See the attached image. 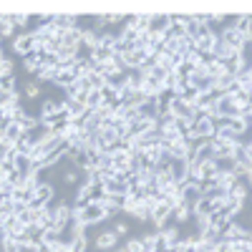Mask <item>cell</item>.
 Returning a JSON list of instances; mask_svg holds the SVG:
<instances>
[{
	"label": "cell",
	"mask_w": 252,
	"mask_h": 252,
	"mask_svg": "<svg viewBox=\"0 0 252 252\" xmlns=\"http://www.w3.org/2000/svg\"><path fill=\"white\" fill-rule=\"evenodd\" d=\"M53 199H56V189H53V184L51 182H40L38 184V189H35V197L31 199V204H28V209H46L48 204H53Z\"/></svg>",
	"instance_id": "3"
},
{
	"label": "cell",
	"mask_w": 252,
	"mask_h": 252,
	"mask_svg": "<svg viewBox=\"0 0 252 252\" xmlns=\"http://www.w3.org/2000/svg\"><path fill=\"white\" fill-rule=\"evenodd\" d=\"M71 252H86L89 250V235H76L73 240H68Z\"/></svg>",
	"instance_id": "21"
},
{
	"label": "cell",
	"mask_w": 252,
	"mask_h": 252,
	"mask_svg": "<svg viewBox=\"0 0 252 252\" xmlns=\"http://www.w3.org/2000/svg\"><path fill=\"white\" fill-rule=\"evenodd\" d=\"M126 252H144V245H141V237H131L129 242L124 245Z\"/></svg>",
	"instance_id": "24"
},
{
	"label": "cell",
	"mask_w": 252,
	"mask_h": 252,
	"mask_svg": "<svg viewBox=\"0 0 252 252\" xmlns=\"http://www.w3.org/2000/svg\"><path fill=\"white\" fill-rule=\"evenodd\" d=\"M119 116H121V121H126V124H136L139 119H141V114H139V109L136 106H129V103H124V106L119 109Z\"/></svg>",
	"instance_id": "18"
},
{
	"label": "cell",
	"mask_w": 252,
	"mask_h": 252,
	"mask_svg": "<svg viewBox=\"0 0 252 252\" xmlns=\"http://www.w3.org/2000/svg\"><path fill=\"white\" fill-rule=\"evenodd\" d=\"M217 35H220V40H222V43H227L229 48H232V51H237V53L242 51L245 40H247V38H245L242 33H237V31H235L232 26H229V23H227V26H224V28H222V31H220Z\"/></svg>",
	"instance_id": "5"
},
{
	"label": "cell",
	"mask_w": 252,
	"mask_h": 252,
	"mask_svg": "<svg viewBox=\"0 0 252 252\" xmlns=\"http://www.w3.org/2000/svg\"><path fill=\"white\" fill-rule=\"evenodd\" d=\"M169 26H172V15H166V13H157V15H152V20H149V35H161L164 38V33L169 31Z\"/></svg>",
	"instance_id": "6"
},
{
	"label": "cell",
	"mask_w": 252,
	"mask_h": 252,
	"mask_svg": "<svg viewBox=\"0 0 252 252\" xmlns=\"http://www.w3.org/2000/svg\"><path fill=\"white\" fill-rule=\"evenodd\" d=\"M20 250V242L13 240V237H3V252H18Z\"/></svg>",
	"instance_id": "25"
},
{
	"label": "cell",
	"mask_w": 252,
	"mask_h": 252,
	"mask_svg": "<svg viewBox=\"0 0 252 252\" xmlns=\"http://www.w3.org/2000/svg\"><path fill=\"white\" fill-rule=\"evenodd\" d=\"M149 20H152V15H146V13H134V15H126V28H131V31H136V33H146L149 31Z\"/></svg>",
	"instance_id": "9"
},
{
	"label": "cell",
	"mask_w": 252,
	"mask_h": 252,
	"mask_svg": "<svg viewBox=\"0 0 252 252\" xmlns=\"http://www.w3.org/2000/svg\"><path fill=\"white\" fill-rule=\"evenodd\" d=\"M217 207H220V202H212V199L202 197V199L194 204V215H199V217H212V215L217 212Z\"/></svg>",
	"instance_id": "16"
},
{
	"label": "cell",
	"mask_w": 252,
	"mask_h": 252,
	"mask_svg": "<svg viewBox=\"0 0 252 252\" xmlns=\"http://www.w3.org/2000/svg\"><path fill=\"white\" fill-rule=\"evenodd\" d=\"M119 240L121 237L109 227V229H101V232L94 237V245H96L98 252H116L119 250Z\"/></svg>",
	"instance_id": "4"
},
{
	"label": "cell",
	"mask_w": 252,
	"mask_h": 252,
	"mask_svg": "<svg viewBox=\"0 0 252 252\" xmlns=\"http://www.w3.org/2000/svg\"><path fill=\"white\" fill-rule=\"evenodd\" d=\"M3 91H18V81L13 78H3Z\"/></svg>",
	"instance_id": "27"
},
{
	"label": "cell",
	"mask_w": 252,
	"mask_h": 252,
	"mask_svg": "<svg viewBox=\"0 0 252 252\" xmlns=\"http://www.w3.org/2000/svg\"><path fill=\"white\" fill-rule=\"evenodd\" d=\"M111 229H114V232H116L119 237L129 235V224H126V222H114V224H111Z\"/></svg>",
	"instance_id": "26"
},
{
	"label": "cell",
	"mask_w": 252,
	"mask_h": 252,
	"mask_svg": "<svg viewBox=\"0 0 252 252\" xmlns=\"http://www.w3.org/2000/svg\"><path fill=\"white\" fill-rule=\"evenodd\" d=\"M169 172H172L174 182H177V184H182V182L189 177V161H187V159H174V161H172V166H169Z\"/></svg>",
	"instance_id": "15"
},
{
	"label": "cell",
	"mask_w": 252,
	"mask_h": 252,
	"mask_svg": "<svg viewBox=\"0 0 252 252\" xmlns=\"http://www.w3.org/2000/svg\"><path fill=\"white\" fill-rule=\"evenodd\" d=\"M192 220H194V207L187 204V202H179L174 207V212H172V222L182 227V224H189Z\"/></svg>",
	"instance_id": "7"
},
{
	"label": "cell",
	"mask_w": 252,
	"mask_h": 252,
	"mask_svg": "<svg viewBox=\"0 0 252 252\" xmlns=\"http://www.w3.org/2000/svg\"><path fill=\"white\" fill-rule=\"evenodd\" d=\"M86 106H89V111H98L103 106V91H91L86 96Z\"/></svg>",
	"instance_id": "20"
},
{
	"label": "cell",
	"mask_w": 252,
	"mask_h": 252,
	"mask_svg": "<svg viewBox=\"0 0 252 252\" xmlns=\"http://www.w3.org/2000/svg\"><path fill=\"white\" fill-rule=\"evenodd\" d=\"M250 23H252V15H235L232 20H229V26H232L237 33H242L245 38L250 33Z\"/></svg>",
	"instance_id": "17"
},
{
	"label": "cell",
	"mask_w": 252,
	"mask_h": 252,
	"mask_svg": "<svg viewBox=\"0 0 252 252\" xmlns=\"http://www.w3.org/2000/svg\"><path fill=\"white\" fill-rule=\"evenodd\" d=\"M114 172H116V174L134 172V169H131V152H116V154H114Z\"/></svg>",
	"instance_id": "14"
},
{
	"label": "cell",
	"mask_w": 252,
	"mask_h": 252,
	"mask_svg": "<svg viewBox=\"0 0 252 252\" xmlns=\"http://www.w3.org/2000/svg\"><path fill=\"white\" fill-rule=\"evenodd\" d=\"M20 235H26V224L18 217H3V237H13L18 240Z\"/></svg>",
	"instance_id": "8"
},
{
	"label": "cell",
	"mask_w": 252,
	"mask_h": 252,
	"mask_svg": "<svg viewBox=\"0 0 252 252\" xmlns=\"http://www.w3.org/2000/svg\"><path fill=\"white\" fill-rule=\"evenodd\" d=\"M76 217H78L83 224L96 227V224H101V222H106L111 215H109V209L103 207V204H96V202H91V204H86L83 209H76Z\"/></svg>",
	"instance_id": "1"
},
{
	"label": "cell",
	"mask_w": 252,
	"mask_h": 252,
	"mask_svg": "<svg viewBox=\"0 0 252 252\" xmlns=\"http://www.w3.org/2000/svg\"><path fill=\"white\" fill-rule=\"evenodd\" d=\"M247 184H250V189H252V174H250V179H247Z\"/></svg>",
	"instance_id": "28"
},
{
	"label": "cell",
	"mask_w": 252,
	"mask_h": 252,
	"mask_svg": "<svg viewBox=\"0 0 252 252\" xmlns=\"http://www.w3.org/2000/svg\"><path fill=\"white\" fill-rule=\"evenodd\" d=\"M61 177H63V184L66 187H81L83 184V169H78V166H73V164H68Z\"/></svg>",
	"instance_id": "11"
},
{
	"label": "cell",
	"mask_w": 252,
	"mask_h": 252,
	"mask_svg": "<svg viewBox=\"0 0 252 252\" xmlns=\"http://www.w3.org/2000/svg\"><path fill=\"white\" fill-rule=\"evenodd\" d=\"M23 96H26L28 101H38V98H40V83L33 81V78L26 81V83H23Z\"/></svg>",
	"instance_id": "19"
},
{
	"label": "cell",
	"mask_w": 252,
	"mask_h": 252,
	"mask_svg": "<svg viewBox=\"0 0 252 252\" xmlns=\"http://www.w3.org/2000/svg\"><path fill=\"white\" fill-rule=\"evenodd\" d=\"M15 76V63H13V56H3V78H13Z\"/></svg>",
	"instance_id": "23"
},
{
	"label": "cell",
	"mask_w": 252,
	"mask_h": 252,
	"mask_svg": "<svg viewBox=\"0 0 252 252\" xmlns=\"http://www.w3.org/2000/svg\"><path fill=\"white\" fill-rule=\"evenodd\" d=\"M202 199V187H197V184H182V202H187V204H197Z\"/></svg>",
	"instance_id": "13"
},
{
	"label": "cell",
	"mask_w": 252,
	"mask_h": 252,
	"mask_svg": "<svg viewBox=\"0 0 252 252\" xmlns=\"http://www.w3.org/2000/svg\"><path fill=\"white\" fill-rule=\"evenodd\" d=\"M103 18H106V26L111 28V26H121L124 28V23H126V15L124 13H103Z\"/></svg>",
	"instance_id": "22"
},
{
	"label": "cell",
	"mask_w": 252,
	"mask_h": 252,
	"mask_svg": "<svg viewBox=\"0 0 252 252\" xmlns=\"http://www.w3.org/2000/svg\"><path fill=\"white\" fill-rule=\"evenodd\" d=\"M76 81H78V76L73 73V68H61V71H58V76H56V81H53V86H58V89L66 91V89H71V86H73Z\"/></svg>",
	"instance_id": "12"
},
{
	"label": "cell",
	"mask_w": 252,
	"mask_h": 252,
	"mask_svg": "<svg viewBox=\"0 0 252 252\" xmlns=\"http://www.w3.org/2000/svg\"><path fill=\"white\" fill-rule=\"evenodd\" d=\"M10 51L20 58H28L38 51V38L33 31H26V33H18L13 40H10Z\"/></svg>",
	"instance_id": "2"
},
{
	"label": "cell",
	"mask_w": 252,
	"mask_h": 252,
	"mask_svg": "<svg viewBox=\"0 0 252 252\" xmlns=\"http://www.w3.org/2000/svg\"><path fill=\"white\" fill-rule=\"evenodd\" d=\"M0 126H3V131H0V139H10V141H18L20 136L26 134V129H23V126H20L15 119H13V121H3Z\"/></svg>",
	"instance_id": "10"
}]
</instances>
